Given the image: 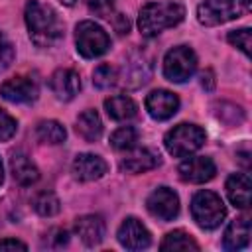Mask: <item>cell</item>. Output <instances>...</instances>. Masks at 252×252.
I'll list each match as a JSON object with an SVG mask.
<instances>
[{
	"instance_id": "cell-1",
	"label": "cell",
	"mask_w": 252,
	"mask_h": 252,
	"mask_svg": "<svg viewBox=\"0 0 252 252\" xmlns=\"http://www.w3.org/2000/svg\"><path fill=\"white\" fill-rule=\"evenodd\" d=\"M26 26L30 39L39 47H51L63 37V24L57 12L37 0L26 4Z\"/></svg>"
},
{
	"instance_id": "cell-2",
	"label": "cell",
	"mask_w": 252,
	"mask_h": 252,
	"mask_svg": "<svg viewBox=\"0 0 252 252\" xmlns=\"http://www.w3.org/2000/svg\"><path fill=\"white\" fill-rule=\"evenodd\" d=\"M185 18V8L177 2H150L140 10L138 28L146 37H154Z\"/></svg>"
},
{
	"instance_id": "cell-3",
	"label": "cell",
	"mask_w": 252,
	"mask_h": 252,
	"mask_svg": "<svg viewBox=\"0 0 252 252\" xmlns=\"http://www.w3.org/2000/svg\"><path fill=\"white\" fill-rule=\"evenodd\" d=\"M252 8V0H203L197 8V20L203 26H219L242 18Z\"/></svg>"
},
{
	"instance_id": "cell-4",
	"label": "cell",
	"mask_w": 252,
	"mask_h": 252,
	"mask_svg": "<svg viewBox=\"0 0 252 252\" xmlns=\"http://www.w3.org/2000/svg\"><path fill=\"white\" fill-rule=\"evenodd\" d=\"M205 132L203 128H199L197 124H177L173 126L165 138H163V144H165V150L173 156V158H187L191 156L193 152H197L203 144H205Z\"/></svg>"
},
{
	"instance_id": "cell-5",
	"label": "cell",
	"mask_w": 252,
	"mask_h": 252,
	"mask_svg": "<svg viewBox=\"0 0 252 252\" xmlns=\"http://www.w3.org/2000/svg\"><path fill=\"white\" fill-rule=\"evenodd\" d=\"M191 215H193V220L201 228L213 230L224 220L226 209L217 193L205 189V191L195 193V197L191 199Z\"/></svg>"
},
{
	"instance_id": "cell-6",
	"label": "cell",
	"mask_w": 252,
	"mask_h": 252,
	"mask_svg": "<svg viewBox=\"0 0 252 252\" xmlns=\"http://www.w3.org/2000/svg\"><path fill=\"white\" fill-rule=\"evenodd\" d=\"M75 43H77V51L85 59H94V57H100L108 51L110 37L98 24H94L91 20H85V22L77 24Z\"/></svg>"
},
{
	"instance_id": "cell-7",
	"label": "cell",
	"mask_w": 252,
	"mask_h": 252,
	"mask_svg": "<svg viewBox=\"0 0 252 252\" xmlns=\"http://www.w3.org/2000/svg\"><path fill=\"white\" fill-rule=\"evenodd\" d=\"M197 71V55L187 45L169 49L163 57V75L171 83H185Z\"/></svg>"
},
{
	"instance_id": "cell-8",
	"label": "cell",
	"mask_w": 252,
	"mask_h": 252,
	"mask_svg": "<svg viewBox=\"0 0 252 252\" xmlns=\"http://www.w3.org/2000/svg\"><path fill=\"white\" fill-rule=\"evenodd\" d=\"M152 77V61L144 51H134L126 57L124 67H122V75L118 77L120 83L128 89H136L142 87L150 81Z\"/></svg>"
},
{
	"instance_id": "cell-9",
	"label": "cell",
	"mask_w": 252,
	"mask_h": 252,
	"mask_svg": "<svg viewBox=\"0 0 252 252\" xmlns=\"http://www.w3.org/2000/svg\"><path fill=\"white\" fill-rule=\"evenodd\" d=\"M146 207L152 217L159 220H173L179 213V197L169 187H158L148 195Z\"/></svg>"
},
{
	"instance_id": "cell-10",
	"label": "cell",
	"mask_w": 252,
	"mask_h": 252,
	"mask_svg": "<svg viewBox=\"0 0 252 252\" xmlns=\"http://www.w3.org/2000/svg\"><path fill=\"white\" fill-rule=\"evenodd\" d=\"M37 83L32 77H12L8 81H4L0 85V94L8 100V102H16V104H28L33 102L37 98Z\"/></svg>"
},
{
	"instance_id": "cell-11",
	"label": "cell",
	"mask_w": 252,
	"mask_h": 252,
	"mask_svg": "<svg viewBox=\"0 0 252 252\" xmlns=\"http://www.w3.org/2000/svg\"><path fill=\"white\" fill-rule=\"evenodd\" d=\"M177 173L187 183H205V181H211L215 177L217 167H215L211 158L195 156V158L183 159L177 167Z\"/></svg>"
},
{
	"instance_id": "cell-12",
	"label": "cell",
	"mask_w": 252,
	"mask_h": 252,
	"mask_svg": "<svg viewBox=\"0 0 252 252\" xmlns=\"http://www.w3.org/2000/svg\"><path fill=\"white\" fill-rule=\"evenodd\" d=\"M177 108H179V98L171 91L158 89V91H152L146 96V110L156 120H167V118H171L177 112Z\"/></svg>"
},
{
	"instance_id": "cell-13",
	"label": "cell",
	"mask_w": 252,
	"mask_h": 252,
	"mask_svg": "<svg viewBox=\"0 0 252 252\" xmlns=\"http://www.w3.org/2000/svg\"><path fill=\"white\" fill-rule=\"evenodd\" d=\"M118 242L126 248V250H142L148 248L152 242V236L148 232V228L134 217H128L120 228H118Z\"/></svg>"
},
{
	"instance_id": "cell-14",
	"label": "cell",
	"mask_w": 252,
	"mask_h": 252,
	"mask_svg": "<svg viewBox=\"0 0 252 252\" xmlns=\"http://www.w3.org/2000/svg\"><path fill=\"white\" fill-rule=\"evenodd\" d=\"M49 89L59 100H71L81 91V77L73 69H57L49 77Z\"/></svg>"
},
{
	"instance_id": "cell-15",
	"label": "cell",
	"mask_w": 252,
	"mask_h": 252,
	"mask_svg": "<svg viewBox=\"0 0 252 252\" xmlns=\"http://www.w3.org/2000/svg\"><path fill=\"white\" fill-rule=\"evenodd\" d=\"M108 171L106 161L94 154H79L73 159V175L79 181H96Z\"/></svg>"
},
{
	"instance_id": "cell-16",
	"label": "cell",
	"mask_w": 252,
	"mask_h": 252,
	"mask_svg": "<svg viewBox=\"0 0 252 252\" xmlns=\"http://www.w3.org/2000/svg\"><path fill=\"white\" fill-rule=\"evenodd\" d=\"M75 232L87 246H96L104 240L106 224L98 215H85L75 220Z\"/></svg>"
},
{
	"instance_id": "cell-17",
	"label": "cell",
	"mask_w": 252,
	"mask_h": 252,
	"mask_svg": "<svg viewBox=\"0 0 252 252\" xmlns=\"http://www.w3.org/2000/svg\"><path fill=\"white\" fill-rule=\"evenodd\" d=\"M158 165H159V154H156L154 150H148V148L134 150L120 161V167L126 173H144Z\"/></svg>"
},
{
	"instance_id": "cell-18",
	"label": "cell",
	"mask_w": 252,
	"mask_h": 252,
	"mask_svg": "<svg viewBox=\"0 0 252 252\" xmlns=\"http://www.w3.org/2000/svg\"><path fill=\"white\" fill-rule=\"evenodd\" d=\"M10 171H12V177L20 185H32V183H35L39 179V169L30 159V156L24 154V152H12V156H10Z\"/></svg>"
},
{
	"instance_id": "cell-19",
	"label": "cell",
	"mask_w": 252,
	"mask_h": 252,
	"mask_svg": "<svg viewBox=\"0 0 252 252\" xmlns=\"http://www.w3.org/2000/svg\"><path fill=\"white\" fill-rule=\"evenodd\" d=\"M250 175L248 173H232L226 179V197L238 209L250 207Z\"/></svg>"
},
{
	"instance_id": "cell-20",
	"label": "cell",
	"mask_w": 252,
	"mask_h": 252,
	"mask_svg": "<svg viewBox=\"0 0 252 252\" xmlns=\"http://www.w3.org/2000/svg\"><path fill=\"white\" fill-rule=\"evenodd\" d=\"M250 242V220L246 217L234 219L222 236V244L226 250H242Z\"/></svg>"
},
{
	"instance_id": "cell-21",
	"label": "cell",
	"mask_w": 252,
	"mask_h": 252,
	"mask_svg": "<svg viewBox=\"0 0 252 252\" xmlns=\"http://www.w3.org/2000/svg\"><path fill=\"white\" fill-rule=\"evenodd\" d=\"M77 134L87 140V142H96L100 136H102V122H100V116L96 110L89 108L85 112L79 114L77 118V126H75Z\"/></svg>"
},
{
	"instance_id": "cell-22",
	"label": "cell",
	"mask_w": 252,
	"mask_h": 252,
	"mask_svg": "<svg viewBox=\"0 0 252 252\" xmlns=\"http://www.w3.org/2000/svg\"><path fill=\"white\" fill-rule=\"evenodd\" d=\"M104 108H106V114L112 118V120H130L138 114V104L130 98V96H110L104 100Z\"/></svg>"
},
{
	"instance_id": "cell-23",
	"label": "cell",
	"mask_w": 252,
	"mask_h": 252,
	"mask_svg": "<svg viewBox=\"0 0 252 252\" xmlns=\"http://www.w3.org/2000/svg\"><path fill=\"white\" fill-rule=\"evenodd\" d=\"M35 136L39 142L43 144H51V146H57L61 142H65L67 138V130L61 122L57 120H41L37 126H35Z\"/></svg>"
},
{
	"instance_id": "cell-24",
	"label": "cell",
	"mask_w": 252,
	"mask_h": 252,
	"mask_svg": "<svg viewBox=\"0 0 252 252\" xmlns=\"http://www.w3.org/2000/svg\"><path fill=\"white\" fill-rule=\"evenodd\" d=\"M161 250H199V244L185 232V230H173L165 234V238L159 244Z\"/></svg>"
},
{
	"instance_id": "cell-25",
	"label": "cell",
	"mask_w": 252,
	"mask_h": 252,
	"mask_svg": "<svg viewBox=\"0 0 252 252\" xmlns=\"http://www.w3.org/2000/svg\"><path fill=\"white\" fill-rule=\"evenodd\" d=\"M33 209H35L37 215H41V217H53V215L59 213L61 203H59V199H57L55 193L43 191V193H39V195L33 199Z\"/></svg>"
},
{
	"instance_id": "cell-26",
	"label": "cell",
	"mask_w": 252,
	"mask_h": 252,
	"mask_svg": "<svg viewBox=\"0 0 252 252\" xmlns=\"http://www.w3.org/2000/svg\"><path fill=\"white\" fill-rule=\"evenodd\" d=\"M136 140H138L136 128H132V126H122V128H118V130L110 136V146H112L114 150H118V152H124V150H132L134 144H136Z\"/></svg>"
},
{
	"instance_id": "cell-27",
	"label": "cell",
	"mask_w": 252,
	"mask_h": 252,
	"mask_svg": "<svg viewBox=\"0 0 252 252\" xmlns=\"http://www.w3.org/2000/svg\"><path fill=\"white\" fill-rule=\"evenodd\" d=\"M118 83V71L108 65V63H102L98 65L94 71H93V85L96 89H110Z\"/></svg>"
},
{
	"instance_id": "cell-28",
	"label": "cell",
	"mask_w": 252,
	"mask_h": 252,
	"mask_svg": "<svg viewBox=\"0 0 252 252\" xmlns=\"http://www.w3.org/2000/svg\"><path fill=\"white\" fill-rule=\"evenodd\" d=\"M228 41L238 47L246 57H250V43H252V35H250V30L248 28H240V30H232L228 33Z\"/></svg>"
},
{
	"instance_id": "cell-29",
	"label": "cell",
	"mask_w": 252,
	"mask_h": 252,
	"mask_svg": "<svg viewBox=\"0 0 252 252\" xmlns=\"http://www.w3.org/2000/svg\"><path fill=\"white\" fill-rule=\"evenodd\" d=\"M18 130V122L14 116H10L4 108H0V142L10 140Z\"/></svg>"
},
{
	"instance_id": "cell-30",
	"label": "cell",
	"mask_w": 252,
	"mask_h": 252,
	"mask_svg": "<svg viewBox=\"0 0 252 252\" xmlns=\"http://www.w3.org/2000/svg\"><path fill=\"white\" fill-rule=\"evenodd\" d=\"M91 12H94L100 18H110L112 16V4L114 0H83Z\"/></svg>"
},
{
	"instance_id": "cell-31",
	"label": "cell",
	"mask_w": 252,
	"mask_h": 252,
	"mask_svg": "<svg viewBox=\"0 0 252 252\" xmlns=\"http://www.w3.org/2000/svg\"><path fill=\"white\" fill-rule=\"evenodd\" d=\"M14 55H16V51H14V45H12V43L6 41L4 45H0V73L6 71V69L12 65Z\"/></svg>"
},
{
	"instance_id": "cell-32",
	"label": "cell",
	"mask_w": 252,
	"mask_h": 252,
	"mask_svg": "<svg viewBox=\"0 0 252 252\" xmlns=\"http://www.w3.org/2000/svg\"><path fill=\"white\" fill-rule=\"evenodd\" d=\"M67 244V230L63 228H53L49 232V238H47V246L51 248H61Z\"/></svg>"
},
{
	"instance_id": "cell-33",
	"label": "cell",
	"mask_w": 252,
	"mask_h": 252,
	"mask_svg": "<svg viewBox=\"0 0 252 252\" xmlns=\"http://www.w3.org/2000/svg\"><path fill=\"white\" fill-rule=\"evenodd\" d=\"M28 250V246L24 244V242H20V240H16V238H4V240H0V250Z\"/></svg>"
},
{
	"instance_id": "cell-34",
	"label": "cell",
	"mask_w": 252,
	"mask_h": 252,
	"mask_svg": "<svg viewBox=\"0 0 252 252\" xmlns=\"http://www.w3.org/2000/svg\"><path fill=\"white\" fill-rule=\"evenodd\" d=\"M112 18H114V28H116V32H118V33H128V30H130L128 18L122 16V14H114Z\"/></svg>"
},
{
	"instance_id": "cell-35",
	"label": "cell",
	"mask_w": 252,
	"mask_h": 252,
	"mask_svg": "<svg viewBox=\"0 0 252 252\" xmlns=\"http://www.w3.org/2000/svg\"><path fill=\"white\" fill-rule=\"evenodd\" d=\"M201 85H203L207 91H213V87H215V75H213L211 69H207V71L201 75Z\"/></svg>"
},
{
	"instance_id": "cell-36",
	"label": "cell",
	"mask_w": 252,
	"mask_h": 252,
	"mask_svg": "<svg viewBox=\"0 0 252 252\" xmlns=\"http://www.w3.org/2000/svg\"><path fill=\"white\" fill-rule=\"evenodd\" d=\"M2 181H4V167H2V161H0V185H2Z\"/></svg>"
},
{
	"instance_id": "cell-37",
	"label": "cell",
	"mask_w": 252,
	"mask_h": 252,
	"mask_svg": "<svg viewBox=\"0 0 252 252\" xmlns=\"http://www.w3.org/2000/svg\"><path fill=\"white\" fill-rule=\"evenodd\" d=\"M61 2H63L65 6H73V4H75V0H61Z\"/></svg>"
},
{
	"instance_id": "cell-38",
	"label": "cell",
	"mask_w": 252,
	"mask_h": 252,
	"mask_svg": "<svg viewBox=\"0 0 252 252\" xmlns=\"http://www.w3.org/2000/svg\"><path fill=\"white\" fill-rule=\"evenodd\" d=\"M4 43H6V37H4V33L0 32V45H4Z\"/></svg>"
}]
</instances>
